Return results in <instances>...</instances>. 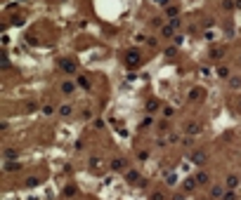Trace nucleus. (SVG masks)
I'll list each match as a JSON object with an SVG mask.
<instances>
[{"mask_svg":"<svg viewBox=\"0 0 241 200\" xmlns=\"http://www.w3.org/2000/svg\"><path fill=\"white\" fill-rule=\"evenodd\" d=\"M62 90H64V92H71V90H73V85H71V83H64V85H62Z\"/></svg>","mask_w":241,"mask_h":200,"instance_id":"nucleus-9","label":"nucleus"},{"mask_svg":"<svg viewBox=\"0 0 241 200\" xmlns=\"http://www.w3.org/2000/svg\"><path fill=\"white\" fill-rule=\"evenodd\" d=\"M194 163H196V165H201V163H203V160H206V153H194Z\"/></svg>","mask_w":241,"mask_h":200,"instance_id":"nucleus-5","label":"nucleus"},{"mask_svg":"<svg viewBox=\"0 0 241 200\" xmlns=\"http://www.w3.org/2000/svg\"><path fill=\"white\" fill-rule=\"evenodd\" d=\"M194 184H196V179H189V181H184V188H187V191H192V188H194Z\"/></svg>","mask_w":241,"mask_h":200,"instance_id":"nucleus-7","label":"nucleus"},{"mask_svg":"<svg viewBox=\"0 0 241 200\" xmlns=\"http://www.w3.org/2000/svg\"><path fill=\"white\" fill-rule=\"evenodd\" d=\"M78 85H80V87H90V83H88L85 78H78Z\"/></svg>","mask_w":241,"mask_h":200,"instance_id":"nucleus-10","label":"nucleus"},{"mask_svg":"<svg viewBox=\"0 0 241 200\" xmlns=\"http://www.w3.org/2000/svg\"><path fill=\"white\" fill-rule=\"evenodd\" d=\"M59 113H62V116H69V113H71V106H62V111H59Z\"/></svg>","mask_w":241,"mask_h":200,"instance_id":"nucleus-8","label":"nucleus"},{"mask_svg":"<svg viewBox=\"0 0 241 200\" xmlns=\"http://www.w3.org/2000/svg\"><path fill=\"white\" fill-rule=\"evenodd\" d=\"M236 7H239V10H241V0H236Z\"/></svg>","mask_w":241,"mask_h":200,"instance_id":"nucleus-11","label":"nucleus"},{"mask_svg":"<svg viewBox=\"0 0 241 200\" xmlns=\"http://www.w3.org/2000/svg\"><path fill=\"white\" fill-rule=\"evenodd\" d=\"M222 195H225V191H222V186H213V188H210V198H213V200H220V198H222Z\"/></svg>","mask_w":241,"mask_h":200,"instance_id":"nucleus-1","label":"nucleus"},{"mask_svg":"<svg viewBox=\"0 0 241 200\" xmlns=\"http://www.w3.org/2000/svg\"><path fill=\"white\" fill-rule=\"evenodd\" d=\"M194 179H196V184H208V174H206V172H198Z\"/></svg>","mask_w":241,"mask_h":200,"instance_id":"nucleus-3","label":"nucleus"},{"mask_svg":"<svg viewBox=\"0 0 241 200\" xmlns=\"http://www.w3.org/2000/svg\"><path fill=\"white\" fill-rule=\"evenodd\" d=\"M137 61H139V59H137V54H135V52H130V54H128V66H137Z\"/></svg>","mask_w":241,"mask_h":200,"instance_id":"nucleus-4","label":"nucleus"},{"mask_svg":"<svg viewBox=\"0 0 241 200\" xmlns=\"http://www.w3.org/2000/svg\"><path fill=\"white\" fill-rule=\"evenodd\" d=\"M222 200H236V193L234 191H227V193L222 195Z\"/></svg>","mask_w":241,"mask_h":200,"instance_id":"nucleus-6","label":"nucleus"},{"mask_svg":"<svg viewBox=\"0 0 241 200\" xmlns=\"http://www.w3.org/2000/svg\"><path fill=\"white\" fill-rule=\"evenodd\" d=\"M227 186H229V188H236V186H239V177H236V174H229V177H227Z\"/></svg>","mask_w":241,"mask_h":200,"instance_id":"nucleus-2","label":"nucleus"}]
</instances>
